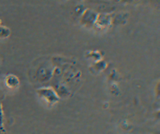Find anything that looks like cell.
Instances as JSON below:
<instances>
[{
    "label": "cell",
    "mask_w": 160,
    "mask_h": 134,
    "mask_svg": "<svg viewBox=\"0 0 160 134\" xmlns=\"http://www.w3.org/2000/svg\"><path fill=\"white\" fill-rule=\"evenodd\" d=\"M2 122H3V116H2V109L0 105V128H1L2 125Z\"/></svg>",
    "instance_id": "2"
},
{
    "label": "cell",
    "mask_w": 160,
    "mask_h": 134,
    "mask_svg": "<svg viewBox=\"0 0 160 134\" xmlns=\"http://www.w3.org/2000/svg\"><path fill=\"white\" fill-rule=\"evenodd\" d=\"M6 83L9 87H14L18 84V80L14 76H9L6 78Z\"/></svg>",
    "instance_id": "1"
}]
</instances>
